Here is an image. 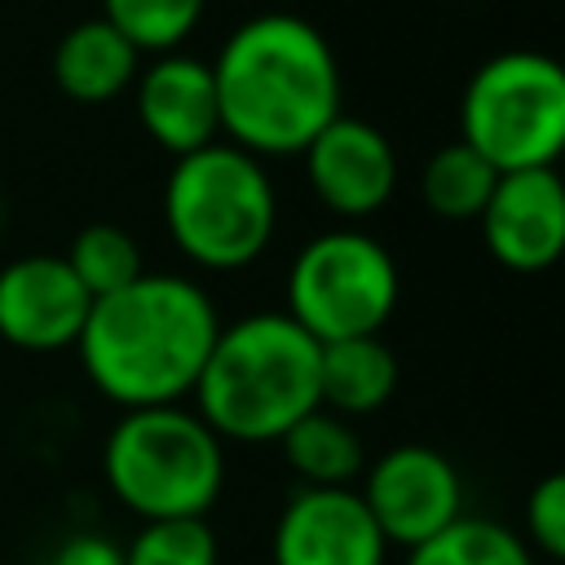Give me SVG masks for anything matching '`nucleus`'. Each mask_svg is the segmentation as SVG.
<instances>
[{"label":"nucleus","instance_id":"f257e3e1","mask_svg":"<svg viewBox=\"0 0 565 565\" xmlns=\"http://www.w3.org/2000/svg\"><path fill=\"white\" fill-rule=\"evenodd\" d=\"M207 66L221 141L256 159L300 154L340 115L335 49L300 13L265 9L238 22Z\"/></svg>","mask_w":565,"mask_h":565},{"label":"nucleus","instance_id":"423d86ee","mask_svg":"<svg viewBox=\"0 0 565 565\" xmlns=\"http://www.w3.org/2000/svg\"><path fill=\"white\" fill-rule=\"evenodd\" d=\"M459 141L494 172L556 168L565 146V71L552 53L486 57L459 97Z\"/></svg>","mask_w":565,"mask_h":565},{"label":"nucleus","instance_id":"6ab92c4d","mask_svg":"<svg viewBox=\"0 0 565 565\" xmlns=\"http://www.w3.org/2000/svg\"><path fill=\"white\" fill-rule=\"evenodd\" d=\"M62 260L71 265V274L79 278V287L97 300V296H110L119 287H128L132 278L146 274V256H141V243L115 225V221H93L84 225L71 247L62 252Z\"/></svg>","mask_w":565,"mask_h":565},{"label":"nucleus","instance_id":"1a4fd4ad","mask_svg":"<svg viewBox=\"0 0 565 565\" xmlns=\"http://www.w3.org/2000/svg\"><path fill=\"white\" fill-rule=\"evenodd\" d=\"M305 181L313 199L340 221H366L388 207L397 190V150L393 141L358 115H335L305 150Z\"/></svg>","mask_w":565,"mask_h":565},{"label":"nucleus","instance_id":"9b49d317","mask_svg":"<svg viewBox=\"0 0 565 565\" xmlns=\"http://www.w3.org/2000/svg\"><path fill=\"white\" fill-rule=\"evenodd\" d=\"M88 305L93 296L53 252H31L0 265V340L22 353L75 349Z\"/></svg>","mask_w":565,"mask_h":565},{"label":"nucleus","instance_id":"b1692460","mask_svg":"<svg viewBox=\"0 0 565 565\" xmlns=\"http://www.w3.org/2000/svg\"><path fill=\"white\" fill-rule=\"evenodd\" d=\"M0 216H4V203H0Z\"/></svg>","mask_w":565,"mask_h":565},{"label":"nucleus","instance_id":"7ed1b4c3","mask_svg":"<svg viewBox=\"0 0 565 565\" xmlns=\"http://www.w3.org/2000/svg\"><path fill=\"white\" fill-rule=\"evenodd\" d=\"M190 397L194 415L221 441H278L318 406V340L282 309L221 322Z\"/></svg>","mask_w":565,"mask_h":565},{"label":"nucleus","instance_id":"39448f33","mask_svg":"<svg viewBox=\"0 0 565 565\" xmlns=\"http://www.w3.org/2000/svg\"><path fill=\"white\" fill-rule=\"evenodd\" d=\"M102 472L137 521L207 516L225 490V441L194 406H141L110 424Z\"/></svg>","mask_w":565,"mask_h":565},{"label":"nucleus","instance_id":"6e6552de","mask_svg":"<svg viewBox=\"0 0 565 565\" xmlns=\"http://www.w3.org/2000/svg\"><path fill=\"white\" fill-rule=\"evenodd\" d=\"M358 494L388 547H419L463 516L459 468L424 441L388 446L371 468H362Z\"/></svg>","mask_w":565,"mask_h":565},{"label":"nucleus","instance_id":"f8f14e48","mask_svg":"<svg viewBox=\"0 0 565 565\" xmlns=\"http://www.w3.org/2000/svg\"><path fill=\"white\" fill-rule=\"evenodd\" d=\"M269 556L274 565H384L388 543L371 521L358 486H300L274 521Z\"/></svg>","mask_w":565,"mask_h":565},{"label":"nucleus","instance_id":"4468645a","mask_svg":"<svg viewBox=\"0 0 565 565\" xmlns=\"http://www.w3.org/2000/svg\"><path fill=\"white\" fill-rule=\"evenodd\" d=\"M137 71H141V53L106 18H84L71 31H62V40L53 44V84L62 97L79 106H102L124 97Z\"/></svg>","mask_w":565,"mask_h":565},{"label":"nucleus","instance_id":"aec40b11","mask_svg":"<svg viewBox=\"0 0 565 565\" xmlns=\"http://www.w3.org/2000/svg\"><path fill=\"white\" fill-rule=\"evenodd\" d=\"M207 0H102V18L137 53H177L203 22Z\"/></svg>","mask_w":565,"mask_h":565},{"label":"nucleus","instance_id":"f03ea898","mask_svg":"<svg viewBox=\"0 0 565 565\" xmlns=\"http://www.w3.org/2000/svg\"><path fill=\"white\" fill-rule=\"evenodd\" d=\"M216 331V305L194 278L146 269L88 305L75 353L88 384L119 411L177 406L190 397Z\"/></svg>","mask_w":565,"mask_h":565},{"label":"nucleus","instance_id":"dca6fc26","mask_svg":"<svg viewBox=\"0 0 565 565\" xmlns=\"http://www.w3.org/2000/svg\"><path fill=\"white\" fill-rule=\"evenodd\" d=\"M278 446H282V459L296 472V481L313 486V490H344L366 468V450H362L353 419H344L327 406H313L309 415H300L278 437Z\"/></svg>","mask_w":565,"mask_h":565},{"label":"nucleus","instance_id":"f3484780","mask_svg":"<svg viewBox=\"0 0 565 565\" xmlns=\"http://www.w3.org/2000/svg\"><path fill=\"white\" fill-rule=\"evenodd\" d=\"M499 172L459 137L437 146L419 172V194L441 221H477Z\"/></svg>","mask_w":565,"mask_h":565},{"label":"nucleus","instance_id":"4be33fe9","mask_svg":"<svg viewBox=\"0 0 565 565\" xmlns=\"http://www.w3.org/2000/svg\"><path fill=\"white\" fill-rule=\"evenodd\" d=\"M525 547L534 556L561 561L565 556V477L547 472L525 494Z\"/></svg>","mask_w":565,"mask_h":565},{"label":"nucleus","instance_id":"20e7f679","mask_svg":"<svg viewBox=\"0 0 565 565\" xmlns=\"http://www.w3.org/2000/svg\"><path fill=\"white\" fill-rule=\"evenodd\" d=\"M163 230L172 247L207 274L256 265L278 230V190L265 159L230 141L172 159L163 181Z\"/></svg>","mask_w":565,"mask_h":565},{"label":"nucleus","instance_id":"9d476101","mask_svg":"<svg viewBox=\"0 0 565 565\" xmlns=\"http://www.w3.org/2000/svg\"><path fill=\"white\" fill-rule=\"evenodd\" d=\"M486 252L512 274H543L565 252V185L556 168L499 172L481 216Z\"/></svg>","mask_w":565,"mask_h":565},{"label":"nucleus","instance_id":"2eb2a0df","mask_svg":"<svg viewBox=\"0 0 565 565\" xmlns=\"http://www.w3.org/2000/svg\"><path fill=\"white\" fill-rule=\"evenodd\" d=\"M397 353L384 335H349L318 344V406L362 419L397 393Z\"/></svg>","mask_w":565,"mask_h":565},{"label":"nucleus","instance_id":"412c9836","mask_svg":"<svg viewBox=\"0 0 565 565\" xmlns=\"http://www.w3.org/2000/svg\"><path fill=\"white\" fill-rule=\"evenodd\" d=\"M124 565H221V543L207 516L141 521L124 543Z\"/></svg>","mask_w":565,"mask_h":565},{"label":"nucleus","instance_id":"0eeeda50","mask_svg":"<svg viewBox=\"0 0 565 565\" xmlns=\"http://www.w3.org/2000/svg\"><path fill=\"white\" fill-rule=\"evenodd\" d=\"M402 296L393 252L366 230H322L287 265V318L318 344L380 335Z\"/></svg>","mask_w":565,"mask_h":565},{"label":"nucleus","instance_id":"a211bd4d","mask_svg":"<svg viewBox=\"0 0 565 565\" xmlns=\"http://www.w3.org/2000/svg\"><path fill=\"white\" fill-rule=\"evenodd\" d=\"M406 565H539V556L516 530L463 512L419 547H406Z\"/></svg>","mask_w":565,"mask_h":565},{"label":"nucleus","instance_id":"5701e85b","mask_svg":"<svg viewBox=\"0 0 565 565\" xmlns=\"http://www.w3.org/2000/svg\"><path fill=\"white\" fill-rule=\"evenodd\" d=\"M49 565H124V547L97 530H79L57 543Z\"/></svg>","mask_w":565,"mask_h":565},{"label":"nucleus","instance_id":"ddd939ff","mask_svg":"<svg viewBox=\"0 0 565 565\" xmlns=\"http://www.w3.org/2000/svg\"><path fill=\"white\" fill-rule=\"evenodd\" d=\"M132 102H137V119L146 128V137L181 159L194 154L212 141H221V119H216V84H212V66L194 53H159L150 57L137 79H132Z\"/></svg>","mask_w":565,"mask_h":565}]
</instances>
